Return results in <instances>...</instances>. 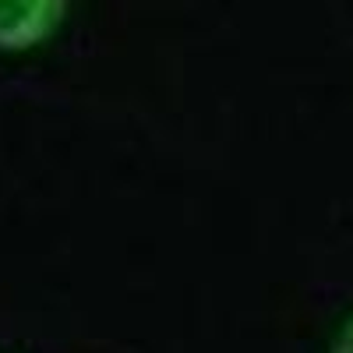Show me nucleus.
<instances>
[{"label":"nucleus","instance_id":"f257e3e1","mask_svg":"<svg viewBox=\"0 0 353 353\" xmlns=\"http://www.w3.org/2000/svg\"><path fill=\"white\" fill-rule=\"evenodd\" d=\"M64 14V0H0V50H36L61 28Z\"/></svg>","mask_w":353,"mask_h":353},{"label":"nucleus","instance_id":"f03ea898","mask_svg":"<svg viewBox=\"0 0 353 353\" xmlns=\"http://www.w3.org/2000/svg\"><path fill=\"white\" fill-rule=\"evenodd\" d=\"M332 353H353V318H350V325L339 332V339H336Z\"/></svg>","mask_w":353,"mask_h":353}]
</instances>
